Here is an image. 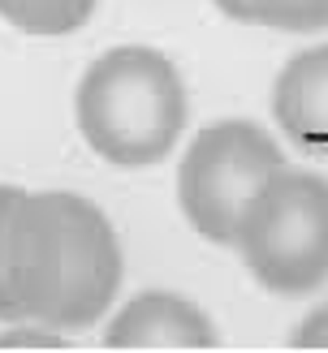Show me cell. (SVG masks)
<instances>
[{
  "label": "cell",
  "instance_id": "cell-1",
  "mask_svg": "<svg viewBox=\"0 0 328 353\" xmlns=\"http://www.w3.org/2000/svg\"><path fill=\"white\" fill-rule=\"evenodd\" d=\"M5 285L17 319L91 327L121 289V245L104 211L82 194H22L5 228Z\"/></svg>",
  "mask_w": 328,
  "mask_h": 353
},
{
  "label": "cell",
  "instance_id": "cell-2",
  "mask_svg": "<svg viewBox=\"0 0 328 353\" xmlns=\"http://www.w3.org/2000/svg\"><path fill=\"white\" fill-rule=\"evenodd\" d=\"M186 125V86L155 48H113L78 82L86 147L121 168L164 160Z\"/></svg>",
  "mask_w": 328,
  "mask_h": 353
},
{
  "label": "cell",
  "instance_id": "cell-3",
  "mask_svg": "<svg viewBox=\"0 0 328 353\" xmlns=\"http://www.w3.org/2000/svg\"><path fill=\"white\" fill-rule=\"evenodd\" d=\"M233 245L272 293L298 297L328 280V176L281 168L255 194Z\"/></svg>",
  "mask_w": 328,
  "mask_h": 353
},
{
  "label": "cell",
  "instance_id": "cell-4",
  "mask_svg": "<svg viewBox=\"0 0 328 353\" xmlns=\"http://www.w3.org/2000/svg\"><path fill=\"white\" fill-rule=\"evenodd\" d=\"M281 147L268 130L255 121H216L190 143L182 172H177V199L186 220L207 241L233 245L242 216L251 211L255 194L281 172Z\"/></svg>",
  "mask_w": 328,
  "mask_h": 353
},
{
  "label": "cell",
  "instance_id": "cell-5",
  "mask_svg": "<svg viewBox=\"0 0 328 353\" xmlns=\"http://www.w3.org/2000/svg\"><path fill=\"white\" fill-rule=\"evenodd\" d=\"M108 349H216L207 314L177 293H138L104 332Z\"/></svg>",
  "mask_w": 328,
  "mask_h": 353
},
{
  "label": "cell",
  "instance_id": "cell-6",
  "mask_svg": "<svg viewBox=\"0 0 328 353\" xmlns=\"http://www.w3.org/2000/svg\"><path fill=\"white\" fill-rule=\"evenodd\" d=\"M272 112L285 138L328 160V43L298 52L272 86Z\"/></svg>",
  "mask_w": 328,
  "mask_h": 353
},
{
  "label": "cell",
  "instance_id": "cell-7",
  "mask_svg": "<svg viewBox=\"0 0 328 353\" xmlns=\"http://www.w3.org/2000/svg\"><path fill=\"white\" fill-rule=\"evenodd\" d=\"M220 13L233 22L251 26H272V30H328V0H216Z\"/></svg>",
  "mask_w": 328,
  "mask_h": 353
},
{
  "label": "cell",
  "instance_id": "cell-8",
  "mask_svg": "<svg viewBox=\"0 0 328 353\" xmlns=\"http://www.w3.org/2000/svg\"><path fill=\"white\" fill-rule=\"evenodd\" d=\"M95 0H0V17L26 34H69L91 17Z\"/></svg>",
  "mask_w": 328,
  "mask_h": 353
},
{
  "label": "cell",
  "instance_id": "cell-9",
  "mask_svg": "<svg viewBox=\"0 0 328 353\" xmlns=\"http://www.w3.org/2000/svg\"><path fill=\"white\" fill-rule=\"evenodd\" d=\"M22 194L26 190H17V185H0V319H9V323H22V319H17V306H13L9 285H5V228H9V216H13Z\"/></svg>",
  "mask_w": 328,
  "mask_h": 353
},
{
  "label": "cell",
  "instance_id": "cell-10",
  "mask_svg": "<svg viewBox=\"0 0 328 353\" xmlns=\"http://www.w3.org/2000/svg\"><path fill=\"white\" fill-rule=\"evenodd\" d=\"M0 349H65L57 327H44V323H30V327H13V332H0Z\"/></svg>",
  "mask_w": 328,
  "mask_h": 353
},
{
  "label": "cell",
  "instance_id": "cell-11",
  "mask_svg": "<svg viewBox=\"0 0 328 353\" xmlns=\"http://www.w3.org/2000/svg\"><path fill=\"white\" fill-rule=\"evenodd\" d=\"M293 349H328V306H320L316 314H307L293 332Z\"/></svg>",
  "mask_w": 328,
  "mask_h": 353
}]
</instances>
